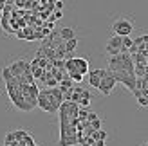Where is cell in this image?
I'll return each mask as SVG.
<instances>
[{
	"label": "cell",
	"mask_w": 148,
	"mask_h": 146,
	"mask_svg": "<svg viewBox=\"0 0 148 146\" xmlns=\"http://www.w3.org/2000/svg\"><path fill=\"white\" fill-rule=\"evenodd\" d=\"M2 78H4V81H11V79L14 78V76L11 74L9 67H4V69H2Z\"/></svg>",
	"instance_id": "cell-15"
},
{
	"label": "cell",
	"mask_w": 148,
	"mask_h": 146,
	"mask_svg": "<svg viewBox=\"0 0 148 146\" xmlns=\"http://www.w3.org/2000/svg\"><path fill=\"white\" fill-rule=\"evenodd\" d=\"M67 76L72 79L74 83H81V81H83V76H81L78 70H71V72H67Z\"/></svg>",
	"instance_id": "cell-13"
},
{
	"label": "cell",
	"mask_w": 148,
	"mask_h": 146,
	"mask_svg": "<svg viewBox=\"0 0 148 146\" xmlns=\"http://www.w3.org/2000/svg\"><path fill=\"white\" fill-rule=\"evenodd\" d=\"M116 83H117V81L112 78L110 70L107 69V76H105V78H101V81H99V85H98V90L103 94V96H108V94H112V90H114Z\"/></svg>",
	"instance_id": "cell-2"
},
{
	"label": "cell",
	"mask_w": 148,
	"mask_h": 146,
	"mask_svg": "<svg viewBox=\"0 0 148 146\" xmlns=\"http://www.w3.org/2000/svg\"><path fill=\"white\" fill-rule=\"evenodd\" d=\"M74 144H78L76 135H62L58 141V146H74Z\"/></svg>",
	"instance_id": "cell-7"
},
{
	"label": "cell",
	"mask_w": 148,
	"mask_h": 146,
	"mask_svg": "<svg viewBox=\"0 0 148 146\" xmlns=\"http://www.w3.org/2000/svg\"><path fill=\"white\" fill-rule=\"evenodd\" d=\"M121 38H123V36L114 34L112 38L107 42V47H112V49H119V50H121Z\"/></svg>",
	"instance_id": "cell-9"
},
{
	"label": "cell",
	"mask_w": 148,
	"mask_h": 146,
	"mask_svg": "<svg viewBox=\"0 0 148 146\" xmlns=\"http://www.w3.org/2000/svg\"><path fill=\"white\" fill-rule=\"evenodd\" d=\"M14 141H16V139H14V135H13V132H9V134L5 135V139H4V144L7 146V144H11V143H14Z\"/></svg>",
	"instance_id": "cell-17"
},
{
	"label": "cell",
	"mask_w": 148,
	"mask_h": 146,
	"mask_svg": "<svg viewBox=\"0 0 148 146\" xmlns=\"http://www.w3.org/2000/svg\"><path fill=\"white\" fill-rule=\"evenodd\" d=\"M137 103L141 105V106H148V98H145V96H141V98H137Z\"/></svg>",
	"instance_id": "cell-21"
},
{
	"label": "cell",
	"mask_w": 148,
	"mask_h": 146,
	"mask_svg": "<svg viewBox=\"0 0 148 146\" xmlns=\"http://www.w3.org/2000/svg\"><path fill=\"white\" fill-rule=\"evenodd\" d=\"M112 31L117 36H130L132 31H134V24H132L130 20H127V18H119V20H116L112 24Z\"/></svg>",
	"instance_id": "cell-1"
},
{
	"label": "cell",
	"mask_w": 148,
	"mask_h": 146,
	"mask_svg": "<svg viewBox=\"0 0 148 146\" xmlns=\"http://www.w3.org/2000/svg\"><path fill=\"white\" fill-rule=\"evenodd\" d=\"M56 2V0H49V4H54Z\"/></svg>",
	"instance_id": "cell-24"
},
{
	"label": "cell",
	"mask_w": 148,
	"mask_h": 146,
	"mask_svg": "<svg viewBox=\"0 0 148 146\" xmlns=\"http://www.w3.org/2000/svg\"><path fill=\"white\" fill-rule=\"evenodd\" d=\"M134 76L136 78L148 76V65H145V63H134Z\"/></svg>",
	"instance_id": "cell-6"
},
{
	"label": "cell",
	"mask_w": 148,
	"mask_h": 146,
	"mask_svg": "<svg viewBox=\"0 0 148 146\" xmlns=\"http://www.w3.org/2000/svg\"><path fill=\"white\" fill-rule=\"evenodd\" d=\"M74 65H76V70L79 72L81 76H85V74H88V61L85 60V58H74Z\"/></svg>",
	"instance_id": "cell-5"
},
{
	"label": "cell",
	"mask_w": 148,
	"mask_h": 146,
	"mask_svg": "<svg viewBox=\"0 0 148 146\" xmlns=\"http://www.w3.org/2000/svg\"><path fill=\"white\" fill-rule=\"evenodd\" d=\"M33 146H38V144H33Z\"/></svg>",
	"instance_id": "cell-25"
},
{
	"label": "cell",
	"mask_w": 148,
	"mask_h": 146,
	"mask_svg": "<svg viewBox=\"0 0 148 146\" xmlns=\"http://www.w3.org/2000/svg\"><path fill=\"white\" fill-rule=\"evenodd\" d=\"M105 53H107L108 56H116V54H119L121 50H119V49H112V47H105Z\"/></svg>",
	"instance_id": "cell-18"
},
{
	"label": "cell",
	"mask_w": 148,
	"mask_h": 146,
	"mask_svg": "<svg viewBox=\"0 0 148 146\" xmlns=\"http://www.w3.org/2000/svg\"><path fill=\"white\" fill-rule=\"evenodd\" d=\"M94 146H105V141H94Z\"/></svg>",
	"instance_id": "cell-23"
},
{
	"label": "cell",
	"mask_w": 148,
	"mask_h": 146,
	"mask_svg": "<svg viewBox=\"0 0 148 146\" xmlns=\"http://www.w3.org/2000/svg\"><path fill=\"white\" fill-rule=\"evenodd\" d=\"M105 76H107V69H94V70H88V83H90V87L98 89L101 78H105Z\"/></svg>",
	"instance_id": "cell-4"
},
{
	"label": "cell",
	"mask_w": 148,
	"mask_h": 146,
	"mask_svg": "<svg viewBox=\"0 0 148 146\" xmlns=\"http://www.w3.org/2000/svg\"><path fill=\"white\" fill-rule=\"evenodd\" d=\"M76 47H78V38H72V40L65 42V50H67V53H74Z\"/></svg>",
	"instance_id": "cell-12"
},
{
	"label": "cell",
	"mask_w": 148,
	"mask_h": 146,
	"mask_svg": "<svg viewBox=\"0 0 148 146\" xmlns=\"http://www.w3.org/2000/svg\"><path fill=\"white\" fill-rule=\"evenodd\" d=\"M9 70H11V74L14 78H20L24 72L31 70V67H29V61H25V60H16V61H13L9 65Z\"/></svg>",
	"instance_id": "cell-3"
},
{
	"label": "cell",
	"mask_w": 148,
	"mask_h": 146,
	"mask_svg": "<svg viewBox=\"0 0 148 146\" xmlns=\"http://www.w3.org/2000/svg\"><path fill=\"white\" fill-rule=\"evenodd\" d=\"M88 125H90L92 130H99V128H101V121H99V119H94V121L88 123Z\"/></svg>",
	"instance_id": "cell-19"
},
{
	"label": "cell",
	"mask_w": 148,
	"mask_h": 146,
	"mask_svg": "<svg viewBox=\"0 0 148 146\" xmlns=\"http://www.w3.org/2000/svg\"><path fill=\"white\" fill-rule=\"evenodd\" d=\"M58 34H60V38H62L63 42L76 38V33H74V29H71V27H63L62 31H58Z\"/></svg>",
	"instance_id": "cell-8"
},
{
	"label": "cell",
	"mask_w": 148,
	"mask_h": 146,
	"mask_svg": "<svg viewBox=\"0 0 148 146\" xmlns=\"http://www.w3.org/2000/svg\"><path fill=\"white\" fill-rule=\"evenodd\" d=\"M94 119H98V114L92 112V110H88V114H87V121L90 123V121H94Z\"/></svg>",
	"instance_id": "cell-20"
},
{
	"label": "cell",
	"mask_w": 148,
	"mask_h": 146,
	"mask_svg": "<svg viewBox=\"0 0 148 146\" xmlns=\"http://www.w3.org/2000/svg\"><path fill=\"white\" fill-rule=\"evenodd\" d=\"M53 5H54V9H58V11H62V9H63V0H56V2H54Z\"/></svg>",
	"instance_id": "cell-22"
},
{
	"label": "cell",
	"mask_w": 148,
	"mask_h": 146,
	"mask_svg": "<svg viewBox=\"0 0 148 146\" xmlns=\"http://www.w3.org/2000/svg\"><path fill=\"white\" fill-rule=\"evenodd\" d=\"M132 43L137 47V45H141V43H148V34H143V36H137V38L132 40Z\"/></svg>",
	"instance_id": "cell-14"
},
{
	"label": "cell",
	"mask_w": 148,
	"mask_h": 146,
	"mask_svg": "<svg viewBox=\"0 0 148 146\" xmlns=\"http://www.w3.org/2000/svg\"><path fill=\"white\" fill-rule=\"evenodd\" d=\"M13 135H14V139H16L18 143L22 141V139H24V137L27 135V132H25V130H16V132H13Z\"/></svg>",
	"instance_id": "cell-16"
},
{
	"label": "cell",
	"mask_w": 148,
	"mask_h": 146,
	"mask_svg": "<svg viewBox=\"0 0 148 146\" xmlns=\"http://www.w3.org/2000/svg\"><path fill=\"white\" fill-rule=\"evenodd\" d=\"M136 89H139V90L148 89V76H145V78H136Z\"/></svg>",
	"instance_id": "cell-11"
},
{
	"label": "cell",
	"mask_w": 148,
	"mask_h": 146,
	"mask_svg": "<svg viewBox=\"0 0 148 146\" xmlns=\"http://www.w3.org/2000/svg\"><path fill=\"white\" fill-rule=\"evenodd\" d=\"M130 58H132V61H134V63H145V65H148V56L146 54L136 53V54H130Z\"/></svg>",
	"instance_id": "cell-10"
}]
</instances>
